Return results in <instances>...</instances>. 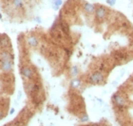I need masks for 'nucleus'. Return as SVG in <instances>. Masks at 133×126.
Segmentation results:
<instances>
[{
	"label": "nucleus",
	"instance_id": "obj_1",
	"mask_svg": "<svg viewBox=\"0 0 133 126\" xmlns=\"http://www.w3.org/2000/svg\"><path fill=\"white\" fill-rule=\"evenodd\" d=\"M89 82L93 83V84H99V83L103 82L104 76L102 75L101 73L96 72V73H93L90 77H89Z\"/></svg>",
	"mask_w": 133,
	"mask_h": 126
},
{
	"label": "nucleus",
	"instance_id": "obj_2",
	"mask_svg": "<svg viewBox=\"0 0 133 126\" xmlns=\"http://www.w3.org/2000/svg\"><path fill=\"white\" fill-rule=\"evenodd\" d=\"M112 99H113V102L117 105V106H120V107L125 106L126 103H127L125 98L122 97L121 95H118V94H115V95L112 97Z\"/></svg>",
	"mask_w": 133,
	"mask_h": 126
},
{
	"label": "nucleus",
	"instance_id": "obj_3",
	"mask_svg": "<svg viewBox=\"0 0 133 126\" xmlns=\"http://www.w3.org/2000/svg\"><path fill=\"white\" fill-rule=\"evenodd\" d=\"M96 18L99 19V20H103L106 15V9L103 6H99L97 9H96L95 12Z\"/></svg>",
	"mask_w": 133,
	"mask_h": 126
},
{
	"label": "nucleus",
	"instance_id": "obj_4",
	"mask_svg": "<svg viewBox=\"0 0 133 126\" xmlns=\"http://www.w3.org/2000/svg\"><path fill=\"white\" fill-rule=\"evenodd\" d=\"M13 68V63L12 60H3L1 63V69L2 71H4L5 73H9L11 72Z\"/></svg>",
	"mask_w": 133,
	"mask_h": 126
},
{
	"label": "nucleus",
	"instance_id": "obj_5",
	"mask_svg": "<svg viewBox=\"0 0 133 126\" xmlns=\"http://www.w3.org/2000/svg\"><path fill=\"white\" fill-rule=\"evenodd\" d=\"M21 74L23 77L27 78H31L32 77V70L29 67H23L21 70Z\"/></svg>",
	"mask_w": 133,
	"mask_h": 126
},
{
	"label": "nucleus",
	"instance_id": "obj_6",
	"mask_svg": "<svg viewBox=\"0 0 133 126\" xmlns=\"http://www.w3.org/2000/svg\"><path fill=\"white\" fill-rule=\"evenodd\" d=\"M0 57H1L2 61L3 60H12V58H13L12 55L10 54L9 52H7V51H2L1 54H0Z\"/></svg>",
	"mask_w": 133,
	"mask_h": 126
},
{
	"label": "nucleus",
	"instance_id": "obj_7",
	"mask_svg": "<svg viewBox=\"0 0 133 126\" xmlns=\"http://www.w3.org/2000/svg\"><path fill=\"white\" fill-rule=\"evenodd\" d=\"M9 39L8 37L6 36L5 34H2V35H0V45L3 47V48H7L8 46H9Z\"/></svg>",
	"mask_w": 133,
	"mask_h": 126
},
{
	"label": "nucleus",
	"instance_id": "obj_8",
	"mask_svg": "<svg viewBox=\"0 0 133 126\" xmlns=\"http://www.w3.org/2000/svg\"><path fill=\"white\" fill-rule=\"evenodd\" d=\"M84 10L88 13H92L93 11H95V7H94V5L90 4V3H85L84 4Z\"/></svg>",
	"mask_w": 133,
	"mask_h": 126
},
{
	"label": "nucleus",
	"instance_id": "obj_9",
	"mask_svg": "<svg viewBox=\"0 0 133 126\" xmlns=\"http://www.w3.org/2000/svg\"><path fill=\"white\" fill-rule=\"evenodd\" d=\"M60 27H61V30L63 31V33L67 35L69 34V27L68 25V23H66L65 21H61L60 22Z\"/></svg>",
	"mask_w": 133,
	"mask_h": 126
},
{
	"label": "nucleus",
	"instance_id": "obj_10",
	"mask_svg": "<svg viewBox=\"0 0 133 126\" xmlns=\"http://www.w3.org/2000/svg\"><path fill=\"white\" fill-rule=\"evenodd\" d=\"M28 43L31 47H37L38 46V39L35 36H30L28 38Z\"/></svg>",
	"mask_w": 133,
	"mask_h": 126
},
{
	"label": "nucleus",
	"instance_id": "obj_11",
	"mask_svg": "<svg viewBox=\"0 0 133 126\" xmlns=\"http://www.w3.org/2000/svg\"><path fill=\"white\" fill-rule=\"evenodd\" d=\"M12 5L16 9H23L24 8V1L23 0H12Z\"/></svg>",
	"mask_w": 133,
	"mask_h": 126
},
{
	"label": "nucleus",
	"instance_id": "obj_12",
	"mask_svg": "<svg viewBox=\"0 0 133 126\" xmlns=\"http://www.w3.org/2000/svg\"><path fill=\"white\" fill-rule=\"evenodd\" d=\"M81 85V80L79 78H74L70 82V87L71 88H78Z\"/></svg>",
	"mask_w": 133,
	"mask_h": 126
},
{
	"label": "nucleus",
	"instance_id": "obj_13",
	"mask_svg": "<svg viewBox=\"0 0 133 126\" xmlns=\"http://www.w3.org/2000/svg\"><path fill=\"white\" fill-rule=\"evenodd\" d=\"M78 67L77 66H72L71 69H70V75L71 77H76L78 75Z\"/></svg>",
	"mask_w": 133,
	"mask_h": 126
},
{
	"label": "nucleus",
	"instance_id": "obj_14",
	"mask_svg": "<svg viewBox=\"0 0 133 126\" xmlns=\"http://www.w3.org/2000/svg\"><path fill=\"white\" fill-rule=\"evenodd\" d=\"M62 4H63V1H62V0H55L54 3H53V5L57 6V7H60Z\"/></svg>",
	"mask_w": 133,
	"mask_h": 126
},
{
	"label": "nucleus",
	"instance_id": "obj_15",
	"mask_svg": "<svg viewBox=\"0 0 133 126\" xmlns=\"http://www.w3.org/2000/svg\"><path fill=\"white\" fill-rule=\"evenodd\" d=\"M115 56H116V58H117V59H124V58L126 57V55H124V54H120V53L117 54Z\"/></svg>",
	"mask_w": 133,
	"mask_h": 126
},
{
	"label": "nucleus",
	"instance_id": "obj_16",
	"mask_svg": "<svg viewBox=\"0 0 133 126\" xmlns=\"http://www.w3.org/2000/svg\"><path fill=\"white\" fill-rule=\"evenodd\" d=\"M106 2L108 3V5H110L111 7L116 4V0H106Z\"/></svg>",
	"mask_w": 133,
	"mask_h": 126
},
{
	"label": "nucleus",
	"instance_id": "obj_17",
	"mask_svg": "<svg viewBox=\"0 0 133 126\" xmlns=\"http://www.w3.org/2000/svg\"><path fill=\"white\" fill-rule=\"evenodd\" d=\"M81 121H89V117H88L87 115H85L83 118H82V119H81Z\"/></svg>",
	"mask_w": 133,
	"mask_h": 126
},
{
	"label": "nucleus",
	"instance_id": "obj_18",
	"mask_svg": "<svg viewBox=\"0 0 133 126\" xmlns=\"http://www.w3.org/2000/svg\"><path fill=\"white\" fill-rule=\"evenodd\" d=\"M13 112H14V109H11V114H13Z\"/></svg>",
	"mask_w": 133,
	"mask_h": 126
},
{
	"label": "nucleus",
	"instance_id": "obj_19",
	"mask_svg": "<svg viewBox=\"0 0 133 126\" xmlns=\"http://www.w3.org/2000/svg\"><path fill=\"white\" fill-rule=\"evenodd\" d=\"M1 18H2V15H1V14H0V19H1Z\"/></svg>",
	"mask_w": 133,
	"mask_h": 126
}]
</instances>
